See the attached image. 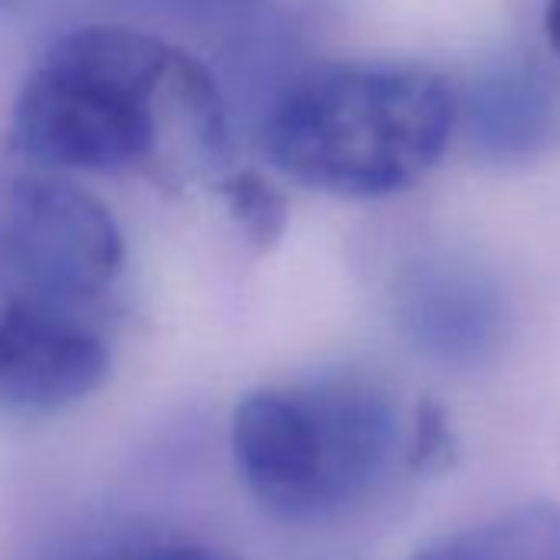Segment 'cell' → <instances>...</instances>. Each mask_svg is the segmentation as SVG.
I'll use <instances>...</instances> for the list:
<instances>
[{"label":"cell","instance_id":"obj_6","mask_svg":"<svg viewBox=\"0 0 560 560\" xmlns=\"http://www.w3.org/2000/svg\"><path fill=\"white\" fill-rule=\"evenodd\" d=\"M550 126V90L530 67H491L465 96V129L488 159H524L537 152Z\"/></svg>","mask_w":560,"mask_h":560},{"label":"cell","instance_id":"obj_10","mask_svg":"<svg viewBox=\"0 0 560 560\" xmlns=\"http://www.w3.org/2000/svg\"><path fill=\"white\" fill-rule=\"evenodd\" d=\"M544 24H547L550 47L560 57V0H547V18H544Z\"/></svg>","mask_w":560,"mask_h":560},{"label":"cell","instance_id":"obj_1","mask_svg":"<svg viewBox=\"0 0 560 560\" xmlns=\"http://www.w3.org/2000/svg\"><path fill=\"white\" fill-rule=\"evenodd\" d=\"M106 205L24 152H0V409L57 412L103 386L126 298Z\"/></svg>","mask_w":560,"mask_h":560},{"label":"cell","instance_id":"obj_4","mask_svg":"<svg viewBox=\"0 0 560 560\" xmlns=\"http://www.w3.org/2000/svg\"><path fill=\"white\" fill-rule=\"evenodd\" d=\"M231 452L264 511L314 524L357 508L389 478L402 452V419L380 383L327 373L244 396Z\"/></svg>","mask_w":560,"mask_h":560},{"label":"cell","instance_id":"obj_5","mask_svg":"<svg viewBox=\"0 0 560 560\" xmlns=\"http://www.w3.org/2000/svg\"><path fill=\"white\" fill-rule=\"evenodd\" d=\"M406 340L435 363L478 366L504 334V301L491 277L458 260H432L406 273L396 294Z\"/></svg>","mask_w":560,"mask_h":560},{"label":"cell","instance_id":"obj_9","mask_svg":"<svg viewBox=\"0 0 560 560\" xmlns=\"http://www.w3.org/2000/svg\"><path fill=\"white\" fill-rule=\"evenodd\" d=\"M132 560H228V557L198 544H172V547H155L149 553H139Z\"/></svg>","mask_w":560,"mask_h":560},{"label":"cell","instance_id":"obj_8","mask_svg":"<svg viewBox=\"0 0 560 560\" xmlns=\"http://www.w3.org/2000/svg\"><path fill=\"white\" fill-rule=\"evenodd\" d=\"M231 195H234V211L244 214L247 228L264 241L270 237V218L280 214V205L270 191H264V185L257 182H237L231 185Z\"/></svg>","mask_w":560,"mask_h":560},{"label":"cell","instance_id":"obj_7","mask_svg":"<svg viewBox=\"0 0 560 560\" xmlns=\"http://www.w3.org/2000/svg\"><path fill=\"white\" fill-rule=\"evenodd\" d=\"M416 560H560V508H508L429 544Z\"/></svg>","mask_w":560,"mask_h":560},{"label":"cell","instance_id":"obj_11","mask_svg":"<svg viewBox=\"0 0 560 560\" xmlns=\"http://www.w3.org/2000/svg\"><path fill=\"white\" fill-rule=\"evenodd\" d=\"M14 4H21V0H0V11H11Z\"/></svg>","mask_w":560,"mask_h":560},{"label":"cell","instance_id":"obj_3","mask_svg":"<svg viewBox=\"0 0 560 560\" xmlns=\"http://www.w3.org/2000/svg\"><path fill=\"white\" fill-rule=\"evenodd\" d=\"M455 119L452 90L422 67L330 63L273 100L264 149L307 188L383 198L416 185L445 155Z\"/></svg>","mask_w":560,"mask_h":560},{"label":"cell","instance_id":"obj_2","mask_svg":"<svg viewBox=\"0 0 560 560\" xmlns=\"http://www.w3.org/2000/svg\"><path fill=\"white\" fill-rule=\"evenodd\" d=\"M14 145L54 172L178 182L228 159V106L182 47L132 27H80L27 73Z\"/></svg>","mask_w":560,"mask_h":560}]
</instances>
